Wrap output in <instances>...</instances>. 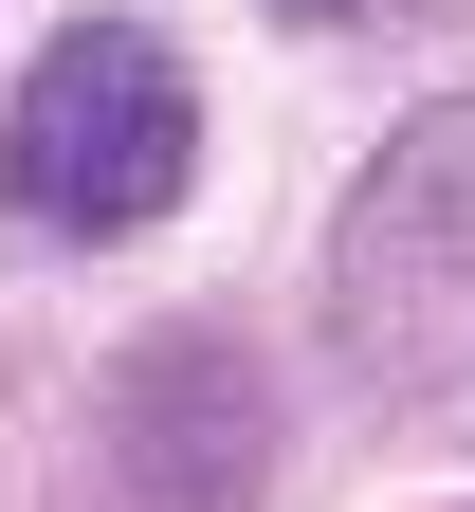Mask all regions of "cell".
Masks as SVG:
<instances>
[{"label":"cell","instance_id":"6da1fadb","mask_svg":"<svg viewBox=\"0 0 475 512\" xmlns=\"http://www.w3.org/2000/svg\"><path fill=\"white\" fill-rule=\"evenodd\" d=\"M329 348H348V384H384V403H439V384H475V92L402 110L348 220H329Z\"/></svg>","mask_w":475,"mask_h":512},{"label":"cell","instance_id":"7a4b0ae2","mask_svg":"<svg viewBox=\"0 0 475 512\" xmlns=\"http://www.w3.org/2000/svg\"><path fill=\"white\" fill-rule=\"evenodd\" d=\"M183 165H201V92L147 19H74L0 110V202L37 238H147L183 202Z\"/></svg>","mask_w":475,"mask_h":512},{"label":"cell","instance_id":"3957f363","mask_svg":"<svg viewBox=\"0 0 475 512\" xmlns=\"http://www.w3.org/2000/svg\"><path fill=\"white\" fill-rule=\"evenodd\" d=\"M256 458H275V403L220 330L147 348L92 403V512H256Z\"/></svg>","mask_w":475,"mask_h":512},{"label":"cell","instance_id":"277c9868","mask_svg":"<svg viewBox=\"0 0 475 512\" xmlns=\"http://www.w3.org/2000/svg\"><path fill=\"white\" fill-rule=\"evenodd\" d=\"M293 19H329V0H293Z\"/></svg>","mask_w":475,"mask_h":512}]
</instances>
